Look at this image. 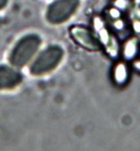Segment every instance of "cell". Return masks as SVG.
<instances>
[{
  "mask_svg": "<svg viewBox=\"0 0 140 151\" xmlns=\"http://www.w3.org/2000/svg\"><path fill=\"white\" fill-rule=\"evenodd\" d=\"M63 57V50L59 45H50L35 58L30 67V72L35 76L46 74L57 67Z\"/></svg>",
  "mask_w": 140,
  "mask_h": 151,
  "instance_id": "obj_2",
  "label": "cell"
},
{
  "mask_svg": "<svg viewBox=\"0 0 140 151\" xmlns=\"http://www.w3.org/2000/svg\"><path fill=\"white\" fill-rule=\"evenodd\" d=\"M41 40L37 35H26L16 43L10 55V63L16 68L24 67L36 55Z\"/></svg>",
  "mask_w": 140,
  "mask_h": 151,
  "instance_id": "obj_1",
  "label": "cell"
},
{
  "mask_svg": "<svg viewBox=\"0 0 140 151\" xmlns=\"http://www.w3.org/2000/svg\"><path fill=\"white\" fill-rule=\"evenodd\" d=\"M114 27H115L117 30H121V29H123V27H124V23H123L122 20H120V19H116L115 22H114Z\"/></svg>",
  "mask_w": 140,
  "mask_h": 151,
  "instance_id": "obj_10",
  "label": "cell"
},
{
  "mask_svg": "<svg viewBox=\"0 0 140 151\" xmlns=\"http://www.w3.org/2000/svg\"><path fill=\"white\" fill-rule=\"evenodd\" d=\"M94 29L99 37V42L102 43L106 52L112 57H117L119 52V47L116 38L110 33V31L105 28L104 22L100 17L94 18Z\"/></svg>",
  "mask_w": 140,
  "mask_h": 151,
  "instance_id": "obj_4",
  "label": "cell"
},
{
  "mask_svg": "<svg viewBox=\"0 0 140 151\" xmlns=\"http://www.w3.org/2000/svg\"><path fill=\"white\" fill-rule=\"evenodd\" d=\"M79 0H55L49 6L46 19L54 24L64 22L76 12Z\"/></svg>",
  "mask_w": 140,
  "mask_h": 151,
  "instance_id": "obj_3",
  "label": "cell"
},
{
  "mask_svg": "<svg viewBox=\"0 0 140 151\" xmlns=\"http://www.w3.org/2000/svg\"><path fill=\"white\" fill-rule=\"evenodd\" d=\"M110 14H111V17L114 18V19H118L120 17V12L118 9H111Z\"/></svg>",
  "mask_w": 140,
  "mask_h": 151,
  "instance_id": "obj_9",
  "label": "cell"
},
{
  "mask_svg": "<svg viewBox=\"0 0 140 151\" xmlns=\"http://www.w3.org/2000/svg\"><path fill=\"white\" fill-rule=\"evenodd\" d=\"M133 65H134V68H135L138 72H140V60H136Z\"/></svg>",
  "mask_w": 140,
  "mask_h": 151,
  "instance_id": "obj_13",
  "label": "cell"
},
{
  "mask_svg": "<svg viewBox=\"0 0 140 151\" xmlns=\"http://www.w3.org/2000/svg\"><path fill=\"white\" fill-rule=\"evenodd\" d=\"M129 76H130L129 68L124 63H118L114 67L113 78H114V81H115L116 85H118V86L125 85L126 81H129Z\"/></svg>",
  "mask_w": 140,
  "mask_h": 151,
  "instance_id": "obj_7",
  "label": "cell"
},
{
  "mask_svg": "<svg viewBox=\"0 0 140 151\" xmlns=\"http://www.w3.org/2000/svg\"><path fill=\"white\" fill-rule=\"evenodd\" d=\"M8 4V0H0V10H2Z\"/></svg>",
  "mask_w": 140,
  "mask_h": 151,
  "instance_id": "obj_12",
  "label": "cell"
},
{
  "mask_svg": "<svg viewBox=\"0 0 140 151\" xmlns=\"http://www.w3.org/2000/svg\"><path fill=\"white\" fill-rule=\"evenodd\" d=\"M138 52V42L136 38H131L124 43L123 47V56L126 60H132L134 59Z\"/></svg>",
  "mask_w": 140,
  "mask_h": 151,
  "instance_id": "obj_8",
  "label": "cell"
},
{
  "mask_svg": "<svg viewBox=\"0 0 140 151\" xmlns=\"http://www.w3.org/2000/svg\"><path fill=\"white\" fill-rule=\"evenodd\" d=\"M133 28H134V31L136 33H140V21L139 20H135L134 23H133Z\"/></svg>",
  "mask_w": 140,
  "mask_h": 151,
  "instance_id": "obj_11",
  "label": "cell"
},
{
  "mask_svg": "<svg viewBox=\"0 0 140 151\" xmlns=\"http://www.w3.org/2000/svg\"><path fill=\"white\" fill-rule=\"evenodd\" d=\"M71 36L78 45L89 51H97L99 49L100 42L93 35L92 32L84 27L75 25L71 29Z\"/></svg>",
  "mask_w": 140,
  "mask_h": 151,
  "instance_id": "obj_5",
  "label": "cell"
},
{
  "mask_svg": "<svg viewBox=\"0 0 140 151\" xmlns=\"http://www.w3.org/2000/svg\"><path fill=\"white\" fill-rule=\"evenodd\" d=\"M22 81L19 71L8 65H0V90L14 89Z\"/></svg>",
  "mask_w": 140,
  "mask_h": 151,
  "instance_id": "obj_6",
  "label": "cell"
}]
</instances>
